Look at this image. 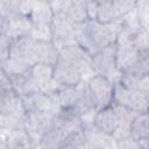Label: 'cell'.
I'll return each mask as SVG.
<instances>
[{"label": "cell", "instance_id": "cell-1", "mask_svg": "<svg viewBox=\"0 0 149 149\" xmlns=\"http://www.w3.org/2000/svg\"><path fill=\"white\" fill-rule=\"evenodd\" d=\"M119 34L115 23H100L95 20H87L80 24L77 35V43L83 47L91 56L98 51L114 44Z\"/></svg>", "mask_w": 149, "mask_h": 149}, {"label": "cell", "instance_id": "cell-2", "mask_svg": "<svg viewBox=\"0 0 149 149\" xmlns=\"http://www.w3.org/2000/svg\"><path fill=\"white\" fill-rule=\"evenodd\" d=\"M79 27L80 24L73 23L65 14H54V19L50 26L52 43L57 47L58 50L64 47L76 44Z\"/></svg>", "mask_w": 149, "mask_h": 149}, {"label": "cell", "instance_id": "cell-3", "mask_svg": "<svg viewBox=\"0 0 149 149\" xmlns=\"http://www.w3.org/2000/svg\"><path fill=\"white\" fill-rule=\"evenodd\" d=\"M149 92H141L127 88L121 84H114L113 102L130 109L135 113H148Z\"/></svg>", "mask_w": 149, "mask_h": 149}, {"label": "cell", "instance_id": "cell-4", "mask_svg": "<svg viewBox=\"0 0 149 149\" xmlns=\"http://www.w3.org/2000/svg\"><path fill=\"white\" fill-rule=\"evenodd\" d=\"M8 61L21 66L22 69H30L37 63L36 41L29 36L12 40Z\"/></svg>", "mask_w": 149, "mask_h": 149}, {"label": "cell", "instance_id": "cell-5", "mask_svg": "<svg viewBox=\"0 0 149 149\" xmlns=\"http://www.w3.org/2000/svg\"><path fill=\"white\" fill-rule=\"evenodd\" d=\"M86 87L97 111L108 107L113 102L114 83L101 76H92L86 80Z\"/></svg>", "mask_w": 149, "mask_h": 149}, {"label": "cell", "instance_id": "cell-6", "mask_svg": "<svg viewBox=\"0 0 149 149\" xmlns=\"http://www.w3.org/2000/svg\"><path fill=\"white\" fill-rule=\"evenodd\" d=\"M118 83L130 90L149 92V58L141 59L129 70L121 72Z\"/></svg>", "mask_w": 149, "mask_h": 149}, {"label": "cell", "instance_id": "cell-7", "mask_svg": "<svg viewBox=\"0 0 149 149\" xmlns=\"http://www.w3.org/2000/svg\"><path fill=\"white\" fill-rule=\"evenodd\" d=\"M92 69L94 74L118 83L120 72L115 65V43L92 55Z\"/></svg>", "mask_w": 149, "mask_h": 149}, {"label": "cell", "instance_id": "cell-8", "mask_svg": "<svg viewBox=\"0 0 149 149\" xmlns=\"http://www.w3.org/2000/svg\"><path fill=\"white\" fill-rule=\"evenodd\" d=\"M52 78L58 87L77 86L85 81V77L80 69L70 61L59 57L52 66Z\"/></svg>", "mask_w": 149, "mask_h": 149}, {"label": "cell", "instance_id": "cell-9", "mask_svg": "<svg viewBox=\"0 0 149 149\" xmlns=\"http://www.w3.org/2000/svg\"><path fill=\"white\" fill-rule=\"evenodd\" d=\"M146 57L141 55V52L136 49L134 43L128 40H116L115 42V65L118 71L125 72L134 66L139 61L146 59Z\"/></svg>", "mask_w": 149, "mask_h": 149}, {"label": "cell", "instance_id": "cell-10", "mask_svg": "<svg viewBox=\"0 0 149 149\" xmlns=\"http://www.w3.org/2000/svg\"><path fill=\"white\" fill-rule=\"evenodd\" d=\"M54 115L49 112H31L26 113L24 129L33 139L34 143L41 140V137L54 126Z\"/></svg>", "mask_w": 149, "mask_h": 149}, {"label": "cell", "instance_id": "cell-11", "mask_svg": "<svg viewBox=\"0 0 149 149\" xmlns=\"http://www.w3.org/2000/svg\"><path fill=\"white\" fill-rule=\"evenodd\" d=\"M21 99L22 107L26 113L31 112H49L55 114L59 109L55 93H43L34 92L28 95H24Z\"/></svg>", "mask_w": 149, "mask_h": 149}, {"label": "cell", "instance_id": "cell-12", "mask_svg": "<svg viewBox=\"0 0 149 149\" xmlns=\"http://www.w3.org/2000/svg\"><path fill=\"white\" fill-rule=\"evenodd\" d=\"M59 57L65 58L71 63L76 64L83 72L85 80L94 76L93 69H92V56L78 43L59 49Z\"/></svg>", "mask_w": 149, "mask_h": 149}, {"label": "cell", "instance_id": "cell-13", "mask_svg": "<svg viewBox=\"0 0 149 149\" xmlns=\"http://www.w3.org/2000/svg\"><path fill=\"white\" fill-rule=\"evenodd\" d=\"M83 135L85 149H113L116 147L115 139L97 128L93 121L83 125Z\"/></svg>", "mask_w": 149, "mask_h": 149}, {"label": "cell", "instance_id": "cell-14", "mask_svg": "<svg viewBox=\"0 0 149 149\" xmlns=\"http://www.w3.org/2000/svg\"><path fill=\"white\" fill-rule=\"evenodd\" d=\"M30 72L35 81L37 92H43V93L56 92L58 86L56 85L52 78V66L42 63H36L30 68Z\"/></svg>", "mask_w": 149, "mask_h": 149}, {"label": "cell", "instance_id": "cell-15", "mask_svg": "<svg viewBox=\"0 0 149 149\" xmlns=\"http://www.w3.org/2000/svg\"><path fill=\"white\" fill-rule=\"evenodd\" d=\"M93 123L95 125L97 128H99L104 133L112 135V136L116 133V130L119 129V126H120L119 119H118L116 113H115L114 108L112 107V105L97 111L94 114V118H93Z\"/></svg>", "mask_w": 149, "mask_h": 149}, {"label": "cell", "instance_id": "cell-16", "mask_svg": "<svg viewBox=\"0 0 149 149\" xmlns=\"http://www.w3.org/2000/svg\"><path fill=\"white\" fill-rule=\"evenodd\" d=\"M8 77H9L10 84H12V88L17 97L22 98L30 93L37 92L35 81L31 77L30 69H27L22 72L8 74Z\"/></svg>", "mask_w": 149, "mask_h": 149}, {"label": "cell", "instance_id": "cell-17", "mask_svg": "<svg viewBox=\"0 0 149 149\" xmlns=\"http://www.w3.org/2000/svg\"><path fill=\"white\" fill-rule=\"evenodd\" d=\"M19 113H26L20 97L15 94L13 88L0 90V116H9Z\"/></svg>", "mask_w": 149, "mask_h": 149}, {"label": "cell", "instance_id": "cell-18", "mask_svg": "<svg viewBox=\"0 0 149 149\" xmlns=\"http://www.w3.org/2000/svg\"><path fill=\"white\" fill-rule=\"evenodd\" d=\"M29 20L31 22V26L35 27H50L52 19H54V12L51 9L50 2L47 1H34L31 12L29 14Z\"/></svg>", "mask_w": 149, "mask_h": 149}, {"label": "cell", "instance_id": "cell-19", "mask_svg": "<svg viewBox=\"0 0 149 149\" xmlns=\"http://www.w3.org/2000/svg\"><path fill=\"white\" fill-rule=\"evenodd\" d=\"M129 136L137 140L144 146H148L149 136V118L148 113H139L134 118L129 127Z\"/></svg>", "mask_w": 149, "mask_h": 149}, {"label": "cell", "instance_id": "cell-20", "mask_svg": "<svg viewBox=\"0 0 149 149\" xmlns=\"http://www.w3.org/2000/svg\"><path fill=\"white\" fill-rule=\"evenodd\" d=\"M12 40L22 37V36H29L31 30V22L28 16H21L16 20L3 22V26L1 28Z\"/></svg>", "mask_w": 149, "mask_h": 149}, {"label": "cell", "instance_id": "cell-21", "mask_svg": "<svg viewBox=\"0 0 149 149\" xmlns=\"http://www.w3.org/2000/svg\"><path fill=\"white\" fill-rule=\"evenodd\" d=\"M36 58H37V63L54 66L59 58V50L52 43V41L50 42L36 41Z\"/></svg>", "mask_w": 149, "mask_h": 149}, {"label": "cell", "instance_id": "cell-22", "mask_svg": "<svg viewBox=\"0 0 149 149\" xmlns=\"http://www.w3.org/2000/svg\"><path fill=\"white\" fill-rule=\"evenodd\" d=\"M5 141L9 149H36V144L24 128L9 133Z\"/></svg>", "mask_w": 149, "mask_h": 149}, {"label": "cell", "instance_id": "cell-23", "mask_svg": "<svg viewBox=\"0 0 149 149\" xmlns=\"http://www.w3.org/2000/svg\"><path fill=\"white\" fill-rule=\"evenodd\" d=\"M73 23L83 24L88 20L87 1H69L64 13Z\"/></svg>", "mask_w": 149, "mask_h": 149}, {"label": "cell", "instance_id": "cell-24", "mask_svg": "<svg viewBox=\"0 0 149 149\" xmlns=\"http://www.w3.org/2000/svg\"><path fill=\"white\" fill-rule=\"evenodd\" d=\"M120 20L113 1H97L95 21L100 23H115Z\"/></svg>", "mask_w": 149, "mask_h": 149}, {"label": "cell", "instance_id": "cell-25", "mask_svg": "<svg viewBox=\"0 0 149 149\" xmlns=\"http://www.w3.org/2000/svg\"><path fill=\"white\" fill-rule=\"evenodd\" d=\"M64 133L52 126L37 142L36 149H62Z\"/></svg>", "mask_w": 149, "mask_h": 149}, {"label": "cell", "instance_id": "cell-26", "mask_svg": "<svg viewBox=\"0 0 149 149\" xmlns=\"http://www.w3.org/2000/svg\"><path fill=\"white\" fill-rule=\"evenodd\" d=\"M0 13L5 22L24 16L21 10V1H0Z\"/></svg>", "mask_w": 149, "mask_h": 149}, {"label": "cell", "instance_id": "cell-27", "mask_svg": "<svg viewBox=\"0 0 149 149\" xmlns=\"http://www.w3.org/2000/svg\"><path fill=\"white\" fill-rule=\"evenodd\" d=\"M135 10H136V15H137V21H139L140 28L142 30L149 31L148 30V24H149V1H147V0L136 1Z\"/></svg>", "mask_w": 149, "mask_h": 149}, {"label": "cell", "instance_id": "cell-28", "mask_svg": "<svg viewBox=\"0 0 149 149\" xmlns=\"http://www.w3.org/2000/svg\"><path fill=\"white\" fill-rule=\"evenodd\" d=\"M10 43H12V38L2 29H0V63L1 64L5 63L9 57Z\"/></svg>", "mask_w": 149, "mask_h": 149}, {"label": "cell", "instance_id": "cell-29", "mask_svg": "<svg viewBox=\"0 0 149 149\" xmlns=\"http://www.w3.org/2000/svg\"><path fill=\"white\" fill-rule=\"evenodd\" d=\"M116 141V149H148V146L142 144L137 140L128 136V137H122Z\"/></svg>", "mask_w": 149, "mask_h": 149}, {"label": "cell", "instance_id": "cell-30", "mask_svg": "<svg viewBox=\"0 0 149 149\" xmlns=\"http://www.w3.org/2000/svg\"><path fill=\"white\" fill-rule=\"evenodd\" d=\"M114 7L118 12L119 17H123L125 15H127L128 13H130L135 6H136V1H123V0H118V1H113Z\"/></svg>", "mask_w": 149, "mask_h": 149}, {"label": "cell", "instance_id": "cell-31", "mask_svg": "<svg viewBox=\"0 0 149 149\" xmlns=\"http://www.w3.org/2000/svg\"><path fill=\"white\" fill-rule=\"evenodd\" d=\"M5 88H12V84L8 74L1 68L0 69V90H5Z\"/></svg>", "mask_w": 149, "mask_h": 149}, {"label": "cell", "instance_id": "cell-32", "mask_svg": "<svg viewBox=\"0 0 149 149\" xmlns=\"http://www.w3.org/2000/svg\"><path fill=\"white\" fill-rule=\"evenodd\" d=\"M0 149H9L3 137H0Z\"/></svg>", "mask_w": 149, "mask_h": 149}, {"label": "cell", "instance_id": "cell-33", "mask_svg": "<svg viewBox=\"0 0 149 149\" xmlns=\"http://www.w3.org/2000/svg\"><path fill=\"white\" fill-rule=\"evenodd\" d=\"M3 17H2V15H1V13H0V29L2 28V26H3Z\"/></svg>", "mask_w": 149, "mask_h": 149}, {"label": "cell", "instance_id": "cell-34", "mask_svg": "<svg viewBox=\"0 0 149 149\" xmlns=\"http://www.w3.org/2000/svg\"><path fill=\"white\" fill-rule=\"evenodd\" d=\"M0 69H1V63H0Z\"/></svg>", "mask_w": 149, "mask_h": 149}, {"label": "cell", "instance_id": "cell-35", "mask_svg": "<svg viewBox=\"0 0 149 149\" xmlns=\"http://www.w3.org/2000/svg\"><path fill=\"white\" fill-rule=\"evenodd\" d=\"M113 149H116V147H115V148H113Z\"/></svg>", "mask_w": 149, "mask_h": 149}]
</instances>
